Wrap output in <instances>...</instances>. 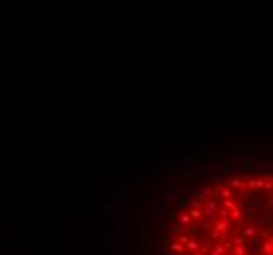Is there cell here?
<instances>
[{
  "label": "cell",
  "instance_id": "cell-1",
  "mask_svg": "<svg viewBox=\"0 0 273 255\" xmlns=\"http://www.w3.org/2000/svg\"><path fill=\"white\" fill-rule=\"evenodd\" d=\"M159 255H273L271 169L206 165L165 196Z\"/></svg>",
  "mask_w": 273,
  "mask_h": 255
}]
</instances>
